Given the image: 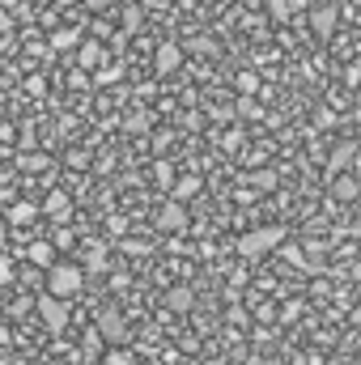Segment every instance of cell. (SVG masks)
<instances>
[{
  "label": "cell",
  "instance_id": "obj_32",
  "mask_svg": "<svg viewBox=\"0 0 361 365\" xmlns=\"http://www.w3.org/2000/svg\"><path fill=\"white\" fill-rule=\"evenodd\" d=\"M115 0H86V9H111Z\"/></svg>",
  "mask_w": 361,
  "mask_h": 365
},
{
  "label": "cell",
  "instance_id": "obj_33",
  "mask_svg": "<svg viewBox=\"0 0 361 365\" xmlns=\"http://www.w3.org/2000/svg\"><path fill=\"white\" fill-rule=\"evenodd\" d=\"M17 4H21V0H0V9H4V13H9V9H17Z\"/></svg>",
  "mask_w": 361,
  "mask_h": 365
},
{
  "label": "cell",
  "instance_id": "obj_13",
  "mask_svg": "<svg viewBox=\"0 0 361 365\" xmlns=\"http://www.w3.org/2000/svg\"><path fill=\"white\" fill-rule=\"evenodd\" d=\"M191 195H200V179H195V175H183V179L175 182V191H171V200H179V204H187Z\"/></svg>",
  "mask_w": 361,
  "mask_h": 365
},
{
  "label": "cell",
  "instance_id": "obj_19",
  "mask_svg": "<svg viewBox=\"0 0 361 365\" xmlns=\"http://www.w3.org/2000/svg\"><path fill=\"white\" fill-rule=\"evenodd\" d=\"M264 4H268V13L276 17V21H289V17L298 13V9H293V0H264Z\"/></svg>",
  "mask_w": 361,
  "mask_h": 365
},
{
  "label": "cell",
  "instance_id": "obj_11",
  "mask_svg": "<svg viewBox=\"0 0 361 365\" xmlns=\"http://www.w3.org/2000/svg\"><path fill=\"white\" fill-rule=\"evenodd\" d=\"M51 251H56L51 242H30V247H26V259H30V264H34L39 272H51V268L60 264V259H56Z\"/></svg>",
  "mask_w": 361,
  "mask_h": 365
},
{
  "label": "cell",
  "instance_id": "obj_12",
  "mask_svg": "<svg viewBox=\"0 0 361 365\" xmlns=\"http://www.w3.org/2000/svg\"><path fill=\"white\" fill-rule=\"evenodd\" d=\"M77 64L102 73V64H106V47H102V43H81V47H77Z\"/></svg>",
  "mask_w": 361,
  "mask_h": 365
},
{
  "label": "cell",
  "instance_id": "obj_17",
  "mask_svg": "<svg viewBox=\"0 0 361 365\" xmlns=\"http://www.w3.org/2000/svg\"><path fill=\"white\" fill-rule=\"evenodd\" d=\"M34 212H39V208L21 200V204H13V208H9V221H13V225H30V221H34Z\"/></svg>",
  "mask_w": 361,
  "mask_h": 365
},
{
  "label": "cell",
  "instance_id": "obj_27",
  "mask_svg": "<svg viewBox=\"0 0 361 365\" xmlns=\"http://www.w3.org/2000/svg\"><path fill=\"white\" fill-rule=\"evenodd\" d=\"M149 128V119L141 115V110H132V119H128V132H145Z\"/></svg>",
  "mask_w": 361,
  "mask_h": 365
},
{
  "label": "cell",
  "instance_id": "obj_29",
  "mask_svg": "<svg viewBox=\"0 0 361 365\" xmlns=\"http://www.w3.org/2000/svg\"><path fill=\"white\" fill-rule=\"evenodd\" d=\"M119 77H123V73H119V68H102V73H98V81H102V86H115V81H119Z\"/></svg>",
  "mask_w": 361,
  "mask_h": 365
},
{
  "label": "cell",
  "instance_id": "obj_8",
  "mask_svg": "<svg viewBox=\"0 0 361 365\" xmlns=\"http://www.w3.org/2000/svg\"><path fill=\"white\" fill-rule=\"evenodd\" d=\"M353 158H357V145H349V140H340L336 149H332V158H327V179H340L349 166H353Z\"/></svg>",
  "mask_w": 361,
  "mask_h": 365
},
{
  "label": "cell",
  "instance_id": "obj_10",
  "mask_svg": "<svg viewBox=\"0 0 361 365\" xmlns=\"http://www.w3.org/2000/svg\"><path fill=\"white\" fill-rule=\"evenodd\" d=\"M332 200H340V204L361 200V179L357 175H340V179H332Z\"/></svg>",
  "mask_w": 361,
  "mask_h": 365
},
{
  "label": "cell",
  "instance_id": "obj_9",
  "mask_svg": "<svg viewBox=\"0 0 361 365\" xmlns=\"http://www.w3.org/2000/svg\"><path fill=\"white\" fill-rule=\"evenodd\" d=\"M68 212H73V200H68V191L51 187V191H47V200H43V217H51V221H68Z\"/></svg>",
  "mask_w": 361,
  "mask_h": 365
},
{
  "label": "cell",
  "instance_id": "obj_25",
  "mask_svg": "<svg viewBox=\"0 0 361 365\" xmlns=\"http://www.w3.org/2000/svg\"><path fill=\"white\" fill-rule=\"evenodd\" d=\"M17 166H21V170H43V166H47V153H26Z\"/></svg>",
  "mask_w": 361,
  "mask_h": 365
},
{
  "label": "cell",
  "instance_id": "obj_1",
  "mask_svg": "<svg viewBox=\"0 0 361 365\" xmlns=\"http://www.w3.org/2000/svg\"><path fill=\"white\" fill-rule=\"evenodd\" d=\"M280 242H285V225H260V230H247L238 238V255L243 259H264Z\"/></svg>",
  "mask_w": 361,
  "mask_h": 365
},
{
  "label": "cell",
  "instance_id": "obj_7",
  "mask_svg": "<svg viewBox=\"0 0 361 365\" xmlns=\"http://www.w3.org/2000/svg\"><path fill=\"white\" fill-rule=\"evenodd\" d=\"M183 56H187V47H179V43H162L158 56H153V73H158V77H171V73L183 64Z\"/></svg>",
  "mask_w": 361,
  "mask_h": 365
},
{
  "label": "cell",
  "instance_id": "obj_26",
  "mask_svg": "<svg viewBox=\"0 0 361 365\" xmlns=\"http://www.w3.org/2000/svg\"><path fill=\"white\" fill-rule=\"evenodd\" d=\"M153 175H158V182H171V179H175V166H171V162H158V166H153ZM171 187H175V182H171Z\"/></svg>",
  "mask_w": 361,
  "mask_h": 365
},
{
  "label": "cell",
  "instance_id": "obj_22",
  "mask_svg": "<svg viewBox=\"0 0 361 365\" xmlns=\"http://www.w3.org/2000/svg\"><path fill=\"white\" fill-rule=\"evenodd\" d=\"M141 30V9H123V38Z\"/></svg>",
  "mask_w": 361,
  "mask_h": 365
},
{
  "label": "cell",
  "instance_id": "obj_6",
  "mask_svg": "<svg viewBox=\"0 0 361 365\" xmlns=\"http://www.w3.org/2000/svg\"><path fill=\"white\" fill-rule=\"evenodd\" d=\"M306 21H310V34L315 38H332L336 34V21H340V9L336 4H315L306 13Z\"/></svg>",
  "mask_w": 361,
  "mask_h": 365
},
{
  "label": "cell",
  "instance_id": "obj_23",
  "mask_svg": "<svg viewBox=\"0 0 361 365\" xmlns=\"http://www.w3.org/2000/svg\"><path fill=\"white\" fill-rule=\"evenodd\" d=\"M13 280H17V268H13V259H9V255H0V289H4V284H13Z\"/></svg>",
  "mask_w": 361,
  "mask_h": 365
},
{
  "label": "cell",
  "instance_id": "obj_21",
  "mask_svg": "<svg viewBox=\"0 0 361 365\" xmlns=\"http://www.w3.org/2000/svg\"><path fill=\"white\" fill-rule=\"evenodd\" d=\"M255 90H260V77H255V73H238V93L251 98Z\"/></svg>",
  "mask_w": 361,
  "mask_h": 365
},
{
  "label": "cell",
  "instance_id": "obj_15",
  "mask_svg": "<svg viewBox=\"0 0 361 365\" xmlns=\"http://www.w3.org/2000/svg\"><path fill=\"white\" fill-rule=\"evenodd\" d=\"M106 247L102 242H93V247H86V272H106Z\"/></svg>",
  "mask_w": 361,
  "mask_h": 365
},
{
  "label": "cell",
  "instance_id": "obj_4",
  "mask_svg": "<svg viewBox=\"0 0 361 365\" xmlns=\"http://www.w3.org/2000/svg\"><path fill=\"white\" fill-rule=\"evenodd\" d=\"M93 331H98L102 340H111V344L128 340V319H123V310H119V306H102L98 319H93Z\"/></svg>",
  "mask_w": 361,
  "mask_h": 365
},
{
  "label": "cell",
  "instance_id": "obj_18",
  "mask_svg": "<svg viewBox=\"0 0 361 365\" xmlns=\"http://www.w3.org/2000/svg\"><path fill=\"white\" fill-rule=\"evenodd\" d=\"M247 182H251L255 191H276V175H272V170H251Z\"/></svg>",
  "mask_w": 361,
  "mask_h": 365
},
{
  "label": "cell",
  "instance_id": "obj_3",
  "mask_svg": "<svg viewBox=\"0 0 361 365\" xmlns=\"http://www.w3.org/2000/svg\"><path fill=\"white\" fill-rule=\"evenodd\" d=\"M34 310H39V319H43V327L51 336H64V327H68V302H60L51 293H39L34 297Z\"/></svg>",
  "mask_w": 361,
  "mask_h": 365
},
{
  "label": "cell",
  "instance_id": "obj_30",
  "mask_svg": "<svg viewBox=\"0 0 361 365\" xmlns=\"http://www.w3.org/2000/svg\"><path fill=\"white\" fill-rule=\"evenodd\" d=\"M86 162H90V149L86 153H68V166H86Z\"/></svg>",
  "mask_w": 361,
  "mask_h": 365
},
{
  "label": "cell",
  "instance_id": "obj_28",
  "mask_svg": "<svg viewBox=\"0 0 361 365\" xmlns=\"http://www.w3.org/2000/svg\"><path fill=\"white\" fill-rule=\"evenodd\" d=\"M51 247H56V251H68V247H73V230H60V234H56V242H51Z\"/></svg>",
  "mask_w": 361,
  "mask_h": 365
},
{
  "label": "cell",
  "instance_id": "obj_16",
  "mask_svg": "<svg viewBox=\"0 0 361 365\" xmlns=\"http://www.w3.org/2000/svg\"><path fill=\"white\" fill-rule=\"evenodd\" d=\"M191 302H195V293H191V289H187V284H179V289H171V293H166V306H171V310H191Z\"/></svg>",
  "mask_w": 361,
  "mask_h": 365
},
{
  "label": "cell",
  "instance_id": "obj_20",
  "mask_svg": "<svg viewBox=\"0 0 361 365\" xmlns=\"http://www.w3.org/2000/svg\"><path fill=\"white\" fill-rule=\"evenodd\" d=\"M102 365H141V361L128 349H111V353H102Z\"/></svg>",
  "mask_w": 361,
  "mask_h": 365
},
{
  "label": "cell",
  "instance_id": "obj_5",
  "mask_svg": "<svg viewBox=\"0 0 361 365\" xmlns=\"http://www.w3.org/2000/svg\"><path fill=\"white\" fill-rule=\"evenodd\" d=\"M187 204H179V200H166L162 208H158V217H153V225L162 230V234H183L187 230Z\"/></svg>",
  "mask_w": 361,
  "mask_h": 365
},
{
  "label": "cell",
  "instance_id": "obj_14",
  "mask_svg": "<svg viewBox=\"0 0 361 365\" xmlns=\"http://www.w3.org/2000/svg\"><path fill=\"white\" fill-rule=\"evenodd\" d=\"M81 47V30H51V51H68Z\"/></svg>",
  "mask_w": 361,
  "mask_h": 365
},
{
  "label": "cell",
  "instance_id": "obj_31",
  "mask_svg": "<svg viewBox=\"0 0 361 365\" xmlns=\"http://www.w3.org/2000/svg\"><path fill=\"white\" fill-rule=\"evenodd\" d=\"M9 30H13V13H4V9H0V34H9Z\"/></svg>",
  "mask_w": 361,
  "mask_h": 365
},
{
  "label": "cell",
  "instance_id": "obj_2",
  "mask_svg": "<svg viewBox=\"0 0 361 365\" xmlns=\"http://www.w3.org/2000/svg\"><path fill=\"white\" fill-rule=\"evenodd\" d=\"M81 289H86V268L81 264H56L47 272V293L60 297V302H73Z\"/></svg>",
  "mask_w": 361,
  "mask_h": 365
},
{
  "label": "cell",
  "instance_id": "obj_24",
  "mask_svg": "<svg viewBox=\"0 0 361 365\" xmlns=\"http://www.w3.org/2000/svg\"><path fill=\"white\" fill-rule=\"evenodd\" d=\"M238 115H243V119H260L264 110H260V102H251V98H238Z\"/></svg>",
  "mask_w": 361,
  "mask_h": 365
}]
</instances>
